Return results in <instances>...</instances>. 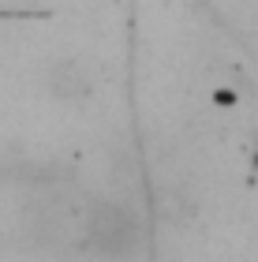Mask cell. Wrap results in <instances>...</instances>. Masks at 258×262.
Returning <instances> with one entry per match:
<instances>
[{"instance_id": "cell-1", "label": "cell", "mask_w": 258, "mask_h": 262, "mask_svg": "<svg viewBox=\"0 0 258 262\" xmlns=\"http://www.w3.org/2000/svg\"><path fill=\"white\" fill-rule=\"evenodd\" d=\"M86 244L93 251H105V255H131L135 244H138V217L124 202H93L90 206V217H86Z\"/></svg>"}, {"instance_id": "cell-2", "label": "cell", "mask_w": 258, "mask_h": 262, "mask_svg": "<svg viewBox=\"0 0 258 262\" xmlns=\"http://www.w3.org/2000/svg\"><path fill=\"white\" fill-rule=\"evenodd\" d=\"M53 90L60 94V98H86V94L93 90V79H90V71L83 60H60L53 68Z\"/></svg>"}]
</instances>
